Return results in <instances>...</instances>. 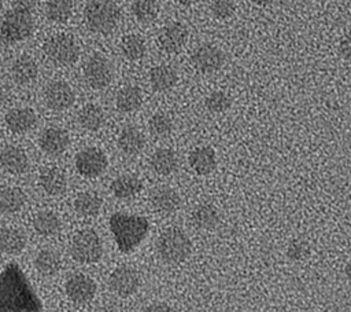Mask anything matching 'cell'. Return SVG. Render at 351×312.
Masks as SVG:
<instances>
[{
  "instance_id": "cell-9",
  "label": "cell",
  "mask_w": 351,
  "mask_h": 312,
  "mask_svg": "<svg viewBox=\"0 0 351 312\" xmlns=\"http://www.w3.org/2000/svg\"><path fill=\"white\" fill-rule=\"evenodd\" d=\"M107 157L97 147L82 148L75 155V168L84 177H96L101 175L107 168Z\"/></svg>"
},
{
  "instance_id": "cell-23",
  "label": "cell",
  "mask_w": 351,
  "mask_h": 312,
  "mask_svg": "<svg viewBox=\"0 0 351 312\" xmlns=\"http://www.w3.org/2000/svg\"><path fill=\"white\" fill-rule=\"evenodd\" d=\"M40 186L48 195H60L67 187L66 175L58 168H47L40 175Z\"/></svg>"
},
{
  "instance_id": "cell-3",
  "label": "cell",
  "mask_w": 351,
  "mask_h": 312,
  "mask_svg": "<svg viewBox=\"0 0 351 312\" xmlns=\"http://www.w3.org/2000/svg\"><path fill=\"white\" fill-rule=\"evenodd\" d=\"M119 19L121 11L111 0H92L84 8L85 25L95 33H111L118 26Z\"/></svg>"
},
{
  "instance_id": "cell-13",
  "label": "cell",
  "mask_w": 351,
  "mask_h": 312,
  "mask_svg": "<svg viewBox=\"0 0 351 312\" xmlns=\"http://www.w3.org/2000/svg\"><path fill=\"white\" fill-rule=\"evenodd\" d=\"M44 99L51 110L63 111L73 106L75 96L71 87L67 82L52 81L45 87Z\"/></svg>"
},
{
  "instance_id": "cell-4",
  "label": "cell",
  "mask_w": 351,
  "mask_h": 312,
  "mask_svg": "<svg viewBox=\"0 0 351 312\" xmlns=\"http://www.w3.org/2000/svg\"><path fill=\"white\" fill-rule=\"evenodd\" d=\"M156 250L163 261L177 264L188 258L192 252V243L181 228L170 227L159 235L156 241Z\"/></svg>"
},
{
  "instance_id": "cell-21",
  "label": "cell",
  "mask_w": 351,
  "mask_h": 312,
  "mask_svg": "<svg viewBox=\"0 0 351 312\" xmlns=\"http://www.w3.org/2000/svg\"><path fill=\"white\" fill-rule=\"evenodd\" d=\"M145 146V139L141 131L136 126H125L118 136V147L125 155H136Z\"/></svg>"
},
{
  "instance_id": "cell-6",
  "label": "cell",
  "mask_w": 351,
  "mask_h": 312,
  "mask_svg": "<svg viewBox=\"0 0 351 312\" xmlns=\"http://www.w3.org/2000/svg\"><path fill=\"white\" fill-rule=\"evenodd\" d=\"M71 257L82 264H93L101 258L103 243L93 230H82L73 236L70 246Z\"/></svg>"
},
{
  "instance_id": "cell-46",
  "label": "cell",
  "mask_w": 351,
  "mask_h": 312,
  "mask_svg": "<svg viewBox=\"0 0 351 312\" xmlns=\"http://www.w3.org/2000/svg\"><path fill=\"white\" fill-rule=\"evenodd\" d=\"M254 4H256V5H261V7H265V5H269V4H271L274 0H251Z\"/></svg>"
},
{
  "instance_id": "cell-7",
  "label": "cell",
  "mask_w": 351,
  "mask_h": 312,
  "mask_svg": "<svg viewBox=\"0 0 351 312\" xmlns=\"http://www.w3.org/2000/svg\"><path fill=\"white\" fill-rule=\"evenodd\" d=\"M44 52L51 62L67 66L78 59L80 47L74 37L66 33H59L47 38L44 43Z\"/></svg>"
},
{
  "instance_id": "cell-14",
  "label": "cell",
  "mask_w": 351,
  "mask_h": 312,
  "mask_svg": "<svg viewBox=\"0 0 351 312\" xmlns=\"http://www.w3.org/2000/svg\"><path fill=\"white\" fill-rule=\"evenodd\" d=\"M188 41V29L181 22L166 25L159 34V45L167 54L178 52Z\"/></svg>"
},
{
  "instance_id": "cell-27",
  "label": "cell",
  "mask_w": 351,
  "mask_h": 312,
  "mask_svg": "<svg viewBox=\"0 0 351 312\" xmlns=\"http://www.w3.org/2000/svg\"><path fill=\"white\" fill-rule=\"evenodd\" d=\"M26 202L25 192L18 187H5L0 191V212L4 214L16 213Z\"/></svg>"
},
{
  "instance_id": "cell-2",
  "label": "cell",
  "mask_w": 351,
  "mask_h": 312,
  "mask_svg": "<svg viewBox=\"0 0 351 312\" xmlns=\"http://www.w3.org/2000/svg\"><path fill=\"white\" fill-rule=\"evenodd\" d=\"M108 224L115 243L122 253L133 252L147 236L149 230L148 220L137 214L114 213Z\"/></svg>"
},
{
  "instance_id": "cell-41",
  "label": "cell",
  "mask_w": 351,
  "mask_h": 312,
  "mask_svg": "<svg viewBox=\"0 0 351 312\" xmlns=\"http://www.w3.org/2000/svg\"><path fill=\"white\" fill-rule=\"evenodd\" d=\"M339 52L346 60L351 62V33H347L341 37L339 43Z\"/></svg>"
},
{
  "instance_id": "cell-10",
  "label": "cell",
  "mask_w": 351,
  "mask_h": 312,
  "mask_svg": "<svg viewBox=\"0 0 351 312\" xmlns=\"http://www.w3.org/2000/svg\"><path fill=\"white\" fill-rule=\"evenodd\" d=\"M108 286L119 297H129L134 294L140 286V278L136 269L132 267L121 265L115 268L110 278H108Z\"/></svg>"
},
{
  "instance_id": "cell-22",
  "label": "cell",
  "mask_w": 351,
  "mask_h": 312,
  "mask_svg": "<svg viewBox=\"0 0 351 312\" xmlns=\"http://www.w3.org/2000/svg\"><path fill=\"white\" fill-rule=\"evenodd\" d=\"M151 168L160 176H169L178 168V157L171 148H158L151 157Z\"/></svg>"
},
{
  "instance_id": "cell-15",
  "label": "cell",
  "mask_w": 351,
  "mask_h": 312,
  "mask_svg": "<svg viewBox=\"0 0 351 312\" xmlns=\"http://www.w3.org/2000/svg\"><path fill=\"white\" fill-rule=\"evenodd\" d=\"M40 148L49 157H58L69 146V136L63 129L48 128L45 129L38 139Z\"/></svg>"
},
{
  "instance_id": "cell-24",
  "label": "cell",
  "mask_w": 351,
  "mask_h": 312,
  "mask_svg": "<svg viewBox=\"0 0 351 312\" xmlns=\"http://www.w3.org/2000/svg\"><path fill=\"white\" fill-rule=\"evenodd\" d=\"M143 188V183L134 175H121L111 183L112 194L119 199H130Z\"/></svg>"
},
{
  "instance_id": "cell-39",
  "label": "cell",
  "mask_w": 351,
  "mask_h": 312,
  "mask_svg": "<svg viewBox=\"0 0 351 312\" xmlns=\"http://www.w3.org/2000/svg\"><path fill=\"white\" fill-rule=\"evenodd\" d=\"M236 5L233 0H213L211 12L218 19H228L234 14Z\"/></svg>"
},
{
  "instance_id": "cell-45",
  "label": "cell",
  "mask_w": 351,
  "mask_h": 312,
  "mask_svg": "<svg viewBox=\"0 0 351 312\" xmlns=\"http://www.w3.org/2000/svg\"><path fill=\"white\" fill-rule=\"evenodd\" d=\"M178 4H181V5H185V7H189V5H193V4H196L199 0H176Z\"/></svg>"
},
{
  "instance_id": "cell-16",
  "label": "cell",
  "mask_w": 351,
  "mask_h": 312,
  "mask_svg": "<svg viewBox=\"0 0 351 312\" xmlns=\"http://www.w3.org/2000/svg\"><path fill=\"white\" fill-rule=\"evenodd\" d=\"M149 202L154 210L165 214L174 213L181 203L180 195L170 187H158L149 195Z\"/></svg>"
},
{
  "instance_id": "cell-25",
  "label": "cell",
  "mask_w": 351,
  "mask_h": 312,
  "mask_svg": "<svg viewBox=\"0 0 351 312\" xmlns=\"http://www.w3.org/2000/svg\"><path fill=\"white\" fill-rule=\"evenodd\" d=\"M38 74L37 63L27 55L16 58L11 66V76L18 84H29L36 80Z\"/></svg>"
},
{
  "instance_id": "cell-31",
  "label": "cell",
  "mask_w": 351,
  "mask_h": 312,
  "mask_svg": "<svg viewBox=\"0 0 351 312\" xmlns=\"http://www.w3.org/2000/svg\"><path fill=\"white\" fill-rule=\"evenodd\" d=\"M192 221L197 228L208 231L218 224L219 214L211 203H202L197 205L192 212Z\"/></svg>"
},
{
  "instance_id": "cell-44",
  "label": "cell",
  "mask_w": 351,
  "mask_h": 312,
  "mask_svg": "<svg viewBox=\"0 0 351 312\" xmlns=\"http://www.w3.org/2000/svg\"><path fill=\"white\" fill-rule=\"evenodd\" d=\"M344 274H346V278L351 282V260L346 264V267H344Z\"/></svg>"
},
{
  "instance_id": "cell-11",
  "label": "cell",
  "mask_w": 351,
  "mask_h": 312,
  "mask_svg": "<svg viewBox=\"0 0 351 312\" xmlns=\"http://www.w3.org/2000/svg\"><path fill=\"white\" fill-rule=\"evenodd\" d=\"M64 291L74 304H88L96 294V283L84 274H74L66 280Z\"/></svg>"
},
{
  "instance_id": "cell-47",
  "label": "cell",
  "mask_w": 351,
  "mask_h": 312,
  "mask_svg": "<svg viewBox=\"0 0 351 312\" xmlns=\"http://www.w3.org/2000/svg\"><path fill=\"white\" fill-rule=\"evenodd\" d=\"M1 7H3V1L0 0V11H1Z\"/></svg>"
},
{
  "instance_id": "cell-29",
  "label": "cell",
  "mask_w": 351,
  "mask_h": 312,
  "mask_svg": "<svg viewBox=\"0 0 351 312\" xmlns=\"http://www.w3.org/2000/svg\"><path fill=\"white\" fill-rule=\"evenodd\" d=\"M74 209L82 217H93L101 209V198L92 191H84L74 199Z\"/></svg>"
},
{
  "instance_id": "cell-33",
  "label": "cell",
  "mask_w": 351,
  "mask_h": 312,
  "mask_svg": "<svg viewBox=\"0 0 351 312\" xmlns=\"http://www.w3.org/2000/svg\"><path fill=\"white\" fill-rule=\"evenodd\" d=\"M73 0H47L45 15L55 23H64L73 14Z\"/></svg>"
},
{
  "instance_id": "cell-8",
  "label": "cell",
  "mask_w": 351,
  "mask_h": 312,
  "mask_svg": "<svg viewBox=\"0 0 351 312\" xmlns=\"http://www.w3.org/2000/svg\"><path fill=\"white\" fill-rule=\"evenodd\" d=\"M84 78L86 84L93 89L106 88L112 78V69L110 62L99 54L90 56L84 66Z\"/></svg>"
},
{
  "instance_id": "cell-18",
  "label": "cell",
  "mask_w": 351,
  "mask_h": 312,
  "mask_svg": "<svg viewBox=\"0 0 351 312\" xmlns=\"http://www.w3.org/2000/svg\"><path fill=\"white\" fill-rule=\"evenodd\" d=\"M37 121L36 113L29 107H15L5 115V124L14 133H25L34 128Z\"/></svg>"
},
{
  "instance_id": "cell-5",
  "label": "cell",
  "mask_w": 351,
  "mask_h": 312,
  "mask_svg": "<svg viewBox=\"0 0 351 312\" xmlns=\"http://www.w3.org/2000/svg\"><path fill=\"white\" fill-rule=\"evenodd\" d=\"M34 29L32 11L12 7L0 25V37L5 43H18L27 38Z\"/></svg>"
},
{
  "instance_id": "cell-40",
  "label": "cell",
  "mask_w": 351,
  "mask_h": 312,
  "mask_svg": "<svg viewBox=\"0 0 351 312\" xmlns=\"http://www.w3.org/2000/svg\"><path fill=\"white\" fill-rule=\"evenodd\" d=\"M308 253H310L308 245L304 241H300V239L292 241L288 245V249H287V256L292 261H302L308 256Z\"/></svg>"
},
{
  "instance_id": "cell-36",
  "label": "cell",
  "mask_w": 351,
  "mask_h": 312,
  "mask_svg": "<svg viewBox=\"0 0 351 312\" xmlns=\"http://www.w3.org/2000/svg\"><path fill=\"white\" fill-rule=\"evenodd\" d=\"M159 12V7L155 0H133L132 14L133 16L143 23L152 22Z\"/></svg>"
},
{
  "instance_id": "cell-12",
  "label": "cell",
  "mask_w": 351,
  "mask_h": 312,
  "mask_svg": "<svg viewBox=\"0 0 351 312\" xmlns=\"http://www.w3.org/2000/svg\"><path fill=\"white\" fill-rule=\"evenodd\" d=\"M223 62V52L213 44H203L197 47L192 55V63L200 73H214L222 67Z\"/></svg>"
},
{
  "instance_id": "cell-1",
  "label": "cell",
  "mask_w": 351,
  "mask_h": 312,
  "mask_svg": "<svg viewBox=\"0 0 351 312\" xmlns=\"http://www.w3.org/2000/svg\"><path fill=\"white\" fill-rule=\"evenodd\" d=\"M41 302L16 264L0 274V311H41Z\"/></svg>"
},
{
  "instance_id": "cell-19",
  "label": "cell",
  "mask_w": 351,
  "mask_h": 312,
  "mask_svg": "<svg viewBox=\"0 0 351 312\" xmlns=\"http://www.w3.org/2000/svg\"><path fill=\"white\" fill-rule=\"evenodd\" d=\"M189 166L196 175L206 176L210 175L217 165L215 161V151L211 147H197L189 153L188 157Z\"/></svg>"
},
{
  "instance_id": "cell-28",
  "label": "cell",
  "mask_w": 351,
  "mask_h": 312,
  "mask_svg": "<svg viewBox=\"0 0 351 312\" xmlns=\"http://www.w3.org/2000/svg\"><path fill=\"white\" fill-rule=\"evenodd\" d=\"M77 120H78V124L81 128H84L85 131L95 132L103 126L104 113L100 106L90 103V104H85L80 110Z\"/></svg>"
},
{
  "instance_id": "cell-35",
  "label": "cell",
  "mask_w": 351,
  "mask_h": 312,
  "mask_svg": "<svg viewBox=\"0 0 351 312\" xmlns=\"http://www.w3.org/2000/svg\"><path fill=\"white\" fill-rule=\"evenodd\" d=\"M122 55L129 60H140L147 52V45L143 37L137 34H128L121 41Z\"/></svg>"
},
{
  "instance_id": "cell-30",
  "label": "cell",
  "mask_w": 351,
  "mask_h": 312,
  "mask_svg": "<svg viewBox=\"0 0 351 312\" xmlns=\"http://www.w3.org/2000/svg\"><path fill=\"white\" fill-rule=\"evenodd\" d=\"M26 245L25 235L15 228H3L0 231V252L5 254H18Z\"/></svg>"
},
{
  "instance_id": "cell-38",
  "label": "cell",
  "mask_w": 351,
  "mask_h": 312,
  "mask_svg": "<svg viewBox=\"0 0 351 312\" xmlns=\"http://www.w3.org/2000/svg\"><path fill=\"white\" fill-rule=\"evenodd\" d=\"M230 96L223 91H214L204 100V106L210 113H222L230 107Z\"/></svg>"
},
{
  "instance_id": "cell-26",
  "label": "cell",
  "mask_w": 351,
  "mask_h": 312,
  "mask_svg": "<svg viewBox=\"0 0 351 312\" xmlns=\"http://www.w3.org/2000/svg\"><path fill=\"white\" fill-rule=\"evenodd\" d=\"M143 103L141 89L136 85H126L117 93L115 104L122 113H132L137 110Z\"/></svg>"
},
{
  "instance_id": "cell-34",
  "label": "cell",
  "mask_w": 351,
  "mask_h": 312,
  "mask_svg": "<svg viewBox=\"0 0 351 312\" xmlns=\"http://www.w3.org/2000/svg\"><path fill=\"white\" fill-rule=\"evenodd\" d=\"M34 267L44 276L53 275L60 268V256L52 249H43L34 258Z\"/></svg>"
},
{
  "instance_id": "cell-43",
  "label": "cell",
  "mask_w": 351,
  "mask_h": 312,
  "mask_svg": "<svg viewBox=\"0 0 351 312\" xmlns=\"http://www.w3.org/2000/svg\"><path fill=\"white\" fill-rule=\"evenodd\" d=\"M147 311H170L171 308L167 305V304H163V302H158V304H152L149 307L145 308Z\"/></svg>"
},
{
  "instance_id": "cell-32",
  "label": "cell",
  "mask_w": 351,
  "mask_h": 312,
  "mask_svg": "<svg viewBox=\"0 0 351 312\" xmlns=\"http://www.w3.org/2000/svg\"><path fill=\"white\" fill-rule=\"evenodd\" d=\"M33 228L41 236H52L59 232L60 220L55 213L49 210H43L38 212L33 219Z\"/></svg>"
},
{
  "instance_id": "cell-17",
  "label": "cell",
  "mask_w": 351,
  "mask_h": 312,
  "mask_svg": "<svg viewBox=\"0 0 351 312\" xmlns=\"http://www.w3.org/2000/svg\"><path fill=\"white\" fill-rule=\"evenodd\" d=\"M0 165L8 173L21 175L27 170L29 158L22 148L15 146H7L0 153Z\"/></svg>"
},
{
  "instance_id": "cell-37",
  "label": "cell",
  "mask_w": 351,
  "mask_h": 312,
  "mask_svg": "<svg viewBox=\"0 0 351 312\" xmlns=\"http://www.w3.org/2000/svg\"><path fill=\"white\" fill-rule=\"evenodd\" d=\"M149 131L158 137L167 136L173 129V120L166 113H155L148 122Z\"/></svg>"
},
{
  "instance_id": "cell-42",
  "label": "cell",
  "mask_w": 351,
  "mask_h": 312,
  "mask_svg": "<svg viewBox=\"0 0 351 312\" xmlns=\"http://www.w3.org/2000/svg\"><path fill=\"white\" fill-rule=\"evenodd\" d=\"M37 3H38V0H12V7L32 11L37 5Z\"/></svg>"
},
{
  "instance_id": "cell-20",
  "label": "cell",
  "mask_w": 351,
  "mask_h": 312,
  "mask_svg": "<svg viewBox=\"0 0 351 312\" xmlns=\"http://www.w3.org/2000/svg\"><path fill=\"white\" fill-rule=\"evenodd\" d=\"M178 81V74L176 69L170 65L162 63L158 66H154L149 70V84L154 91L156 92H165L171 89Z\"/></svg>"
}]
</instances>
